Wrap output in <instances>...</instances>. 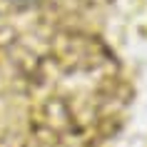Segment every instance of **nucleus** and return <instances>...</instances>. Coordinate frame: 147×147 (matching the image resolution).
Here are the masks:
<instances>
[{
    "mask_svg": "<svg viewBox=\"0 0 147 147\" xmlns=\"http://www.w3.org/2000/svg\"><path fill=\"white\" fill-rule=\"evenodd\" d=\"M15 3H28V0H15Z\"/></svg>",
    "mask_w": 147,
    "mask_h": 147,
    "instance_id": "f257e3e1",
    "label": "nucleus"
}]
</instances>
